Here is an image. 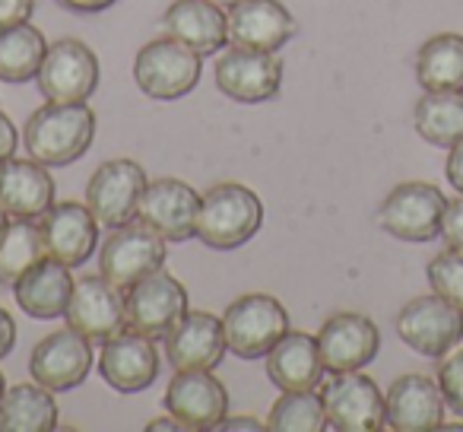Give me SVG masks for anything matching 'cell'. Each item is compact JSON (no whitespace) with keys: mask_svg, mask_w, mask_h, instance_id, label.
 Segmentation results:
<instances>
[{"mask_svg":"<svg viewBox=\"0 0 463 432\" xmlns=\"http://www.w3.org/2000/svg\"><path fill=\"white\" fill-rule=\"evenodd\" d=\"M96 137V115L86 102H48L39 111H33L26 124V143L29 156L52 166H71L86 149L92 147Z\"/></svg>","mask_w":463,"mask_h":432,"instance_id":"obj_1","label":"cell"},{"mask_svg":"<svg viewBox=\"0 0 463 432\" xmlns=\"http://www.w3.org/2000/svg\"><path fill=\"white\" fill-rule=\"evenodd\" d=\"M260 223H264V204L258 194L239 181H222L200 200L197 239L216 252H232L254 239Z\"/></svg>","mask_w":463,"mask_h":432,"instance_id":"obj_2","label":"cell"},{"mask_svg":"<svg viewBox=\"0 0 463 432\" xmlns=\"http://www.w3.org/2000/svg\"><path fill=\"white\" fill-rule=\"evenodd\" d=\"M222 331L229 353L239 360H260L289 334V312L277 296L248 293L225 309Z\"/></svg>","mask_w":463,"mask_h":432,"instance_id":"obj_3","label":"cell"},{"mask_svg":"<svg viewBox=\"0 0 463 432\" xmlns=\"http://www.w3.org/2000/svg\"><path fill=\"white\" fill-rule=\"evenodd\" d=\"M200 73H203L200 54L194 48H187L184 42L172 39V35L143 45L134 61L137 86L149 99H159V102L187 96L200 83Z\"/></svg>","mask_w":463,"mask_h":432,"instance_id":"obj_4","label":"cell"},{"mask_svg":"<svg viewBox=\"0 0 463 432\" xmlns=\"http://www.w3.org/2000/svg\"><path fill=\"white\" fill-rule=\"evenodd\" d=\"M448 197L429 181H403L378 206V226L400 242H431L441 235Z\"/></svg>","mask_w":463,"mask_h":432,"instance_id":"obj_5","label":"cell"},{"mask_svg":"<svg viewBox=\"0 0 463 432\" xmlns=\"http://www.w3.org/2000/svg\"><path fill=\"white\" fill-rule=\"evenodd\" d=\"M187 315V290L168 271L137 280L124 296V324L149 341H165L168 331Z\"/></svg>","mask_w":463,"mask_h":432,"instance_id":"obj_6","label":"cell"},{"mask_svg":"<svg viewBox=\"0 0 463 432\" xmlns=\"http://www.w3.org/2000/svg\"><path fill=\"white\" fill-rule=\"evenodd\" d=\"M162 264H165V239L143 223H124L111 229L99 252V274L121 290H130L137 280L149 277Z\"/></svg>","mask_w":463,"mask_h":432,"instance_id":"obj_7","label":"cell"},{"mask_svg":"<svg viewBox=\"0 0 463 432\" xmlns=\"http://www.w3.org/2000/svg\"><path fill=\"white\" fill-rule=\"evenodd\" d=\"M99 58L80 39H61L48 45L39 67V92L48 102H86L99 86Z\"/></svg>","mask_w":463,"mask_h":432,"instance_id":"obj_8","label":"cell"},{"mask_svg":"<svg viewBox=\"0 0 463 432\" xmlns=\"http://www.w3.org/2000/svg\"><path fill=\"white\" fill-rule=\"evenodd\" d=\"M397 334L410 350L419 356L441 360L450 347L463 337V312H457L448 299L438 293L431 296H416L400 309Z\"/></svg>","mask_w":463,"mask_h":432,"instance_id":"obj_9","label":"cell"},{"mask_svg":"<svg viewBox=\"0 0 463 432\" xmlns=\"http://www.w3.org/2000/svg\"><path fill=\"white\" fill-rule=\"evenodd\" d=\"M146 172L134 159H109L92 172L86 187V206L99 220V226L118 229L137 216V204L146 187Z\"/></svg>","mask_w":463,"mask_h":432,"instance_id":"obj_10","label":"cell"},{"mask_svg":"<svg viewBox=\"0 0 463 432\" xmlns=\"http://www.w3.org/2000/svg\"><path fill=\"white\" fill-rule=\"evenodd\" d=\"M162 404L184 432H203L222 423L229 413V394L213 369H184L168 381Z\"/></svg>","mask_w":463,"mask_h":432,"instance_id":"obj_11","label":"cell"},{"mask_svg":"<svg viewBox=\"0 0 463 432\" xmlns=\"http://www.w3.org/2000/svg\"><path fill=\"white\" fill-rule=\"evenodd\" d=\"M327 426L340 432H374L384 429V394L365 372H334L321 391Z\"/></svg>","mask_w":463,"mask_h":432,"instance_id":"obj_12","label":"cell"},{"mask_svg":"<svg viewBox=\"0 0 463 432\" xmlns=\"http://www.w3.org/2000/svg\"><path fill=\"white\" fill-rule=\"evenodd\" d=\"M200 194L181 178H159L143 187L137 220L159 233L165 242H187L197 235Z\"/></svg>","mask_w":463,"mask_h":432,"instance_id":"obj_13","label":"cell"},{"mask_svg":"<svg viewBox=\"0 0 463 432\" xmlns=\"http://www.w3.org/2000/svg\"><path fill=\"white\" fill-rule=\"evenodd\" d=\"M64 318H67V328L83 334L86 341H99V343L111 341V337L128 328V324H124L121 286H115L109 277H102V274L77 280Z\"/></svg>","mask_w":463,"mask_h":432,"instance_id":"obj_14","label":"cell"},{"mask_svg":"<svg viewBox=\"0 0 463 432\" xmlns=\"http://www.w3.org/2000/svg\"><path fill=\"white\" fill-rule=\"evenodd\" d=\"M216 86L222 96L235 102L258 105L279 96L283 86V61L273 58V52H251V48H229L216 61Z\"/></svg>","mask_w":463,"mask_h":432,"instance_id":"obj_15","label":"cell"},{"mask_svg":"<svg viewBox=\"0 0 463 432\" xmlns=\"http://www.w3.org/2000/svg\"><path fill=\"white\" fill-rule=\"evenodd\" d=\"M317 347L327 372H359L378 356L381 331L368 315L336 312L317 331Z\"/></svg>","mask_w":463,"mask_h":432,"instance_id":"obj_16","label":"cell"},{"mask_svg":"<svg viewBox=\"0 0 463 432\" xmlns=\"http://www.w3.org/2000/svg\"><path fill=\"white\" fill-rule=\"evenodd\" d=\"M92 369V347L83 334L73 328L54 331L42 337L29 360V372L48 391H71L83 385V379Z\"/></svg>","mask_w":463,"mask_h":432,"instance_id":"obj_17","label":"cell"},{"mask_svg":"<svg viewBox=\"0 0 463 432\" xmlns=\"http://www.w3.org/2000/svg\"><path fill=\"white\" fill-rule=\"evenodd\" d=\"M444 394L429 375H400L384 394V423L393 432H431L444 423Z\"/></svg>","mask_w":463,"mask_h":432,"instance_id":"obj_18","label":"cell"},{"mask_svg":"<svg viewBox=\"0 0 463 432\" xmlns=\"http://www.w3.org/2000/svg\"><path fill=\"white\" fill-rule=\"evenodd\" d=\"M99 375L121 394L146 391L156 381V375H159V353H156L149 337L121 331V334L102 343Z\"/></svg>","mask_w":463,"mask_h":432,"instance_id":"obj_19","label":"cell"},{"mask_svg":"<svg viewBox=\"0 0 463 432\" xmlns=\"http://www.w3.org/2000/svg\"><path fill=\"white\" fill-rule=\"evenodd\" d=\"M298 23L279 0H241L229 7V42L251 52H277L296 35Z\"/></svg>","mask_w":463,"mask_h":432,"instance_id":"obj_20","label":"cell"},{"mask_svg":"<svg viewBox=\"0 0 463 432\" xmlns=\"http://www.w3.org/2000/svg\"><path fill=\"white\" fill-rule=\"evenodd\" d=\"M42 235H45L48 258L61 261L67 267H80L96 252L99 220L92 216L90 206L64 200L42 216Z\"/></svg>","mask_w":463,"mask_h":432,"instance_id":"obj_21","label":"cell"},{"mask_svg":"<svg viewBox=\"0 0 463 432\" xmlns=\"http://www.w3.org/2000/svg\"><path fill=\"white\" fill-rule=\"evenodd\" d=\"M222 318L213 312H187L165 337V356L175 372L184 369H213L225 356Z\"/></svg>","mask_w":463,"mask_h":432,"instance_id":"obj_22","label":"cell"},{"mask_svg":"<svg viewBox=\"0 0 463 432\" xmlns=\"http://www.w3.org/2000/svg\"><path fill=\"white\" fill-rule=\"evenodd\" d=\"M0 206L16 220H39L54 206V178L45 162L14 159L0 162Z\"/></svg>","mask_w":463,"mask_h":432,"instance_id":"obj_23","label":"cell"},{"mask_svg":"<svg viewBox=\"0 0 463 432\" xmlns=\"http://www.w3.org/2000/svg\"><path fill=\"white\" fill-rule=\"evenodd\" d=\"M162 26L172 39L194 48L200 58L216 54L229 42V16L210 0H175L162 16Z\"/></svg>","mask_w":463,"mask_h":432,"instance_id":"obj_24","label":"cell"},{"mask_svg":"<svg viewBox=\"0 0 463 432\" xmlns=\"http://www.w3.org/2000/svg\"><path fill=\"white\" fill-rule=\"evenodd\" d=\"M324 360L317 337L305 334H286L277 347L267 353V375L279 391H315L324 381Z\"/></svg>","mask_w":463,"mask_h":432,"instance_id":"obj_25","label":"cell"},{"mask_svg":"<svg viewBox=\"0 0 463 432\" xmlns=\"http://www.w3.org/2000/svg\"><path fill=\"white\" fill-rule=\"evenodd\" d=\"M73 274L67 264L54 258H45L39 267L26 274L20 283L14 286L16 305L35 322H52L67 312V302L73 296Z\"/></svg>","mask_w":463,"mask_h":432,"instance_id":"obj_26","label":"cell"},{"mask_svg":"<svg viewBox=\"0 0 463 432\" xmlns=\"http://www.w3.org/2000/svg\"><path fill=\"white\" fill-rule=\"evenodd\" d=\"M58 429V404L52 391L35 385H14L0 398V432H52Z\"/></svg>","mask_w":463,"mask_h":432,"instance_id":"obj_27","label":"cell"},{"mask_svg":"<svg viewBox=\"0 0 463 432\" xmlns=\"http://www.w3.org/2000/svg\"><path fill=\"white\" fill-rule=\"evenodd\" d=\"M416 77L425 92L463 90V35H431L416 54Z\"/></svg>","mask_w":463,"mask_h":432,"instance_id":"obj_28","label":"cell"},{"mask_svg":"<svg viewBox=\"0 0 463 432\" xmlns=\"http://www.w3.org/2000/svg\"><path fill=\"white\" fill-rule=\"evenodd\" d=\"M419 137L431 147H454L463 140V90L425 92L412 111Z\"/></svg>","mask_w":463,"mask_h":432,"instance_id":"obj_29","label":"cell"},{"mask_svg":"<svg viewBox=\"0 0 463 432\" xmlns=\"http://www.w3.org/2000/svg\"><path fill=\"white\" fill-rule=\"evenodd\" d=\"M48 258L42 223L35 220H14L0 239V283L14 290L33 267Z\"/></svg>","mask_w":463,"mask_h":432,"instance_id":"obj_30","label":"cell"},{"mask_svg":"<svg viewBox=\"0 0 463 432\" xmlns=\"http://www.w3.org/2000/svg\"><path fill=\"white\" fill-rule=\"evenodd\" d=\"M45 35L35 26L23 23L7 33H0V80L4 83H26L39 77V67L45 61Z\"/></svg>","mask_w":463,"mask_h":432,"instance_id":"obj_31","label":"cell"},{"mask_svg":"<svg viewBox=\"0 0 463 432\" xmlns=\"http://www.w3.org/2000/svg\"><path fill=\"white\" fill-rule=\"evenodd\" d=\"M267 429H273V432H321V429H327L324 398L315 391H283V398L270 407Z\"/></svg>","mask_w":463,"mask_h":432,"instance_id":"obj_32","label":"cell"},{"mask_svg":"<svg viewBox=\"0 0 463 432\" xmlns=\"http://www.w3.org/2000/svg\"><path fill=\"white\" fill-rule=\"evenodd\" d=\"M429 283L441 299H448L457 312H463V252L448 248L435 254L429 264Z\"/></svg>","mask_w":463,"mask_h":432,"instance_id":"obj_33","label":"cell"},{"mask_svg":"<svg viewBox=\"0 0 463 432\" xmlns=\"http://www.w3.org/2000/svg\"><path fill=\"white\" fill-rule=\"evenodd\" d=\"M438 388L444 394V404L457 417H463V337L438 362Z\"/></svg>","mask_w":463,"mask_h":432,"instance_id":"obj_34","label":"cell"},{"mask_svg":"<svg viewBox=\"0 0 463 432\" xmlns=\"http://www.w3.org/2000/svg\"><path fill=\"white\" fill-rule=\"evenodd\" d=\"M441 239L448 242V248L463 252V194L457 200H448V210H444L441 220Z\"/></svg>","mask_w":463,"mask_h":432,"instance_id":"obj_35","label":"cell"},{"mask_svg":"<svg viewBox=\"0 0 463 432\" xmlns=\"http://www.w3.org/2000/svg\"><path fill=\"white\" fill-rule=\"evenodd\" d=\"M35 10V0H0V33L29 23Z\"/></svg>","mask_w":463,"mask_h":432,"instance_id":"obj_36","label":"cell"},{"mask_svg":"<svg viewBox=\"0 0 463 432\" xmlns=\"http://www.w3.org/2000/svg\"><path fill=\"white\" fill-rule=\"evenodd\" d=\"M16 147H20V134H16L14 121L0 111V162H7L16 153Z\"/></svg>","mask_w":463,"mask_h":432,"instance_id":"obj_37","label":"cell"},{"mask_svg":"<svg viewBox=\"0 0 463 432\" xmlns=\"http://www.w3.org/2000/svg\"><path fill=\"white\" fill-rule=\"evenodd\" d=\"M444 172H448L450 185L463 194V140L450 147V156H448V166H444Z\"/></svg>","mask_w":463,"mask_h":432,"instance_id":"obj_38","label":"cell"},{"mask_svg":"<svg viewBox=\"0 0 463 432\" xmlns=\"http://www.w3.org/2000/svg\"><path fill=\"white\" fill-rule=\"evenodd\" d=\"M58 4L71 14H102V10L115 7L118 0H58Z\"/></svg>","mask_w":463,"mask_h":432,"instance_id":"obj_39","label":"cell"},{"mask_svg":"<svg viewBox=\"0 0 463 432\" xmlns=\"http://www.w3.org/2000/svg\"><path fill=\"white\" fill-rule=\"evenodd\" d=\"M14 343H16V322L10 318L7 309H0V360L14 350Z\"/></svg>","mask_w":463,"mask_h":432,"instance_id":"obj_40","label":"cell"},{"mask_svg":"<svg viewBox=\"0 0 463 432\" xmlns=\"http://www.w3.org/2000/svg\"><path fill=\"white\" fill-rule=\"evenodd\" d=\"M216 429H241V432H254V429H267L264 423H258L254 417H229L225 413L222 423L216 426Z\"/></svg>","mask_w":463,"mask_h":432,"instance_id":"obj_41","label":"cell"},{"mask_svg":"<svg viewBox=\"0 0 463 432\" xmlns=\"http://www.w3.org/2000/svg\"><path fill=\"white\" fill-rule=\"evenodd\" d=\"M146 429L149 432H159V429H172V432H178L181 429V423L175 417H168V419H153V423H146Z\"/></svg>","mask_w":463,"mask_h":432,"instance_id":"obj_42","label":"cell"},{"mask_svg":"<svg viewBox=\"0 0 463 432\" xmlns=\"http://www.w3.org/2000/svg\"><path fill=\"white\" fill-rule=\"evenodd\" d=\"M7 226H10V213L0 206V239H4V233H7Z\"/></svg>","mask_w":463,"mask_h":432,"instance_id":"obj_43","label":"cell"},{"mask_svg":"<svg viewBox=\"0 0 463 432\" xmlns=\"http://www.w3.org/2000/svg\"><path fill=\"white\" fill-rule=\"evenodd\" d=\"M210 4H216V7H225V10H229V7H235V4H241V0H210Z\"/></svg>","mask_w":463,"mask_h":432,"instance_id":"obj_44","label":"cell"},{"mask_svg":"<svg viewBox=\"0 0 463 432\" xmlns=\"http://www.w3.org/2000/svg\"><path fill=\"white\" fill-rule=\"evenodd\" d=\"M4 391H7V385H4V372H0V398H4Z\"/></svg>","mask_w":463,"mask_h":432,"instance_id":"obj_45","label":"cell"}]
</instances>
